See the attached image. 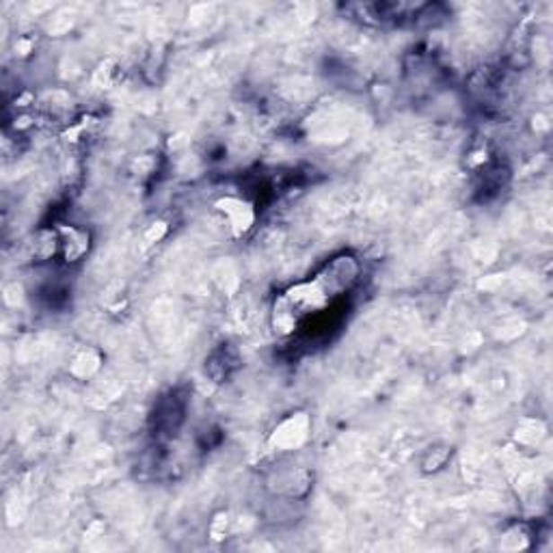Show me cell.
<instances>
[{"instance_id":"6da1fadb","label":"cell","mask_w":553,"mask_h":553,"mask_svg":"<svg viewBox=\"0 0 553 553\" xmlns=\"http://www.w3.org/2000/svg\"><path fill=\"white\" fill-rule=\"evenodd\" d=\"M357 279H359V264L352 260V257L342 255L335 257V260L325 266V271L316 277V283H318L329 297H333V294L346 292L348 288L357 283Z\"/></svg>"},{"instance_id":"277c9868","label":"cell","mask_w":553,"mask_h":553,"mask_svg":"<svg viewBox=\"0 0 553 553\" xmlns=\"http://www.w3.org/2000/svg\"><path fill=\"white\" fill-rule=\"evenodd\" d=\"M58 243H61V254L66 262H78L87 254L89 236L76 227H61L58 229Z\"/></svg>"},{"instance_id":"7a4b0ae2","label":"cell","mask_w":553,"mask_h":553,"mask_svg":"<svg viewBox=\"0 0 553 553\" xmlns=\"http://www.w3.org/2000/svg\"><path fill=\"white\" fill-rule=\"evenodd\" d=\"M309 437V417L305 413H297V415L288 417L286 422H281L277 426V431L272 433L271 443L277 450H294L299 445H303Z\"/></svg>"},{"instance_id":"3957f363","label":"cell","mask_w":553,"mask_h":553,"mask_svg":"<svg viewBox=\"0 0 553 553\" xmlns=\"http://www.w3.org/2000/svg\"><path fill=\"white\" fill-rule=\"evenodd\" d=\"M217 210L223 214V219L227 221L229 229L236 236H243L249 232L251 227H254L255 221V212L254 208L249 206V203L243 200H236V197H225L217 203Z\"/></svg>"}]
</instances>
